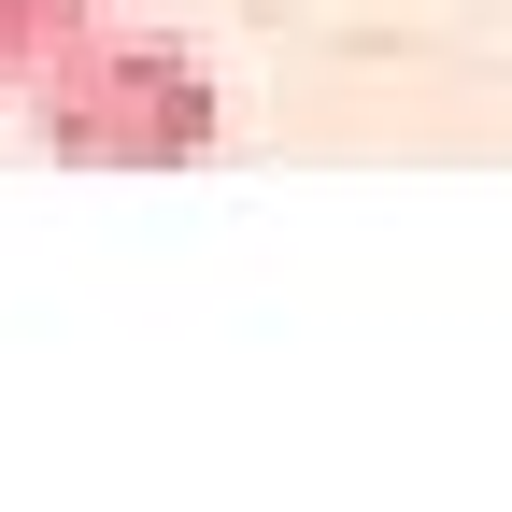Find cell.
Returning <instances> with one entry per match:
<instances>
[{
	"label": "cell",
	"mask_w": 512,
	"mask_h": 512,
	"mask_svg": "<svg viewBox=\"0 0 512 512\" xmlns=\"http://www.w3.org/2000/svg\"><path fill=\"white\" fill-rule=\"evenodd\" d=\"M29 128L57 157H100V171H171L214 143V72L185 43H143V29H86L57 72L29 86Z\"/></svg>",
	"instance_id": "6da1fadb"
},
{
	"label": "cell",
	"mask_w": 512,
	"mask_h": 512,
	"mask_svg": "<svg viewBox=\"0 0 512 512\" xmlns=\"http://www.w3.org/2000/svg\"><path fill=\"white\" fill-rule=\"evenodd\" d=\"M86 29H100V0H0V86H43Z\"/></svg>",
	"instance_id": "7a4b0ae2"
}]
</instances>
